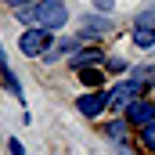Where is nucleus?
<instances>
[{
	"label": "nucleus",
	"mask_w": 155,
	"mask_h": 155,
	"mask_svg": "<svg viewBox=\"0 0 155 155\" xmlns=\"http://www.w3.org/2000/svg\"><path fill=\"white\" fill-rule=\"evenodd\" d=\"M15 18H18L25 29H29V25H43V29L58 33L61 25H69V7H65L61 0H36V4H29V7H18Z\"/></svg>",
	"instance_id": "1"
},
{
	"label": "nucleus",
	"mask_w": 155,
	"mask_h": 155,
	"mask_svg": "<svg viewBox=\"0 0 155 155\" xmlns=\"http://www.w3.org/2000/svg\"><path fill=\"white\" fill-rule=\"evenodd\" d=\"M51 47H54V33L43 29V25H29V29L18 36V51H22L25 58H43Z\"/></svg>",
	"instance_id": "2"
},
{
	"label": "nucleus",
	"mask_w": 155,
	"mask_h": 155,
	"mask_svg": "<svg viewBox=\"0 0 155 155\" xmlns=\"http://www.w3.org/2000/svg\"><path fill=\"white\" fill-rule=\"evenodd\" d=\"M144 90H148V87H144V83H137V79H134V76L119 79L116 87L108 90V108H116V112H123V108H126L130 101H137V97H141Z\"/></svg>",
	"instance_id": "3"
},
{
	"label": "nucleus",
	"mask_w": 155,
	"mask_h": 155,
	"mask_svg": "<svg viewBox=\"0 0 155 155\" xmlns=\"http://www.w3.org/2000/svg\"><path fill=\"white\" fill-rule=\"evenodd\" d=\"M105 108H108V90H101V87H90L87 94L76 97V112L83 119H97Z\"/></svg>",
	"instance_id": "4"
},
{
	"label": "nucleus",
	"mask_w": 155,
	"mask_h": 155,
	"mask_svg": "<svg viewBox=\"0 0 155 155\" xmlns=\"http://www.w3.org/2000/svg\"><path fill=\"white\" fill-rule=\"evenodd\" d=\"M123 119L130 123V126H148V123H155V101L152 97H137V101H130L126 108H123Z\"/></svg>",
	"instance_id": "5"
},
{
	"label": "nucleus",
	"mask_w": 155,
	"mask_h": 155,
	"mask_svg": "<svg viewBox=\"0 0 155 155\" xmlns=\"http://www.w3.org/2000/svg\"><path fill=\"white\" fill-rule=\"evenodd\" d=\"M112 29H116L112 18H105V15H87V18H83V29H79V40L90 43V40H97V36H108Z\"/></svg>",
	"instance_id": "6"
},
{
	"label": "nucleus",
	"mask_w": 155,
	"mask_h": 155,
	"mask_svg": "<svg viewBox=\"0 0 155 155\" xmlns=\"http://www.w3.org/2000/svg\"><path fill=\"white\" fill-rule=\"evenodd\" d=\"M79 47H83L79 33H76V36H61V40H54V47H51V51H47L43 58H47V61H58V58H72Z\"/></svg>",
	"instance_id": "7"
},
{
	"label": "nucleus",
	"mask_w": 155,
	"mask_h": 155,
	"mask_svg": "<svg viewBox=\"0 0 155 155\" xmlns=\"http://www.w3.org/2000/svg\"><path fill=\"white\" fill-rule=\"evenodd\" d=\"M0 79H4V87L11 90V97L25 101V90H22V83H18V76H15V69L7 65V54H4V43H0Z\"/></svg>",
	"instance_id": "8"
},
{
	"label": "nucleus",
	"mask_w": 155,
	"mask_h": 155,
	"mask_svg": "<svg viewBox=\"0 0 155 155\" xmlns=\"http://www.w3.org/2000/svg\"><path fill=\"white\" fill-rule=\"evenodd\" d=\"M69 61V69H87V65H105V54L97 51V47H79L72 58H65Z\"/></svg>",
	"instance_id": "9"
},
{
	"label": "nucleus",
	"mask_w": 155,
	"mask_h": 155,
	"mask_svg": "<svg viewBox=\"0 0 155 155\" xmlns=\"http://www.w3.org/2000/svg\"><path fill=\"white\" fill-rule=\"evenodd\" d=\"M130 123L126 119H112V123H105V137L112 141V144H123L126 137H130V130H126Z\"/></svg>",
	"instance_id": "10"
},
{
	"label": "nucleus",
	"mask_w": 155,
	"mask_h": 155,
	"mask_svg": "<svg viewBox=\"0 0 155 155\" xmlns=\"http://www.w3.org/2000/svg\"><path fill=\"white\" fill-rule=\"evenodd\" d=\"M126 76H134L137 83H144V87H155V65H130Z\"/></svg>",
	"instance_id": "11"
},
{
	"label": "nucleus",
	"mask_w": 155,
	"mask_h": 155,
	"mask_svg": "<svg viewBox=\"0 0 155 155\" xmlns=\"http://www.w3.org/2000/svg\"><path fill=\"white\" fill-rule=\"evenodd\" d=\"M79 79H83L87 87H101L105 72H101V65H87V69H79Z\"/></svg>",
	"instance_id": "12"
},
{
	"label": "nucleus",
	"mask_w": 155,
	"mask_h": 155,
	"mask_svg": "<svg viewBox=\"0 0 155 155\" xmlns=\"http://www.w3.org/2000/svg\"><path fill=\"white\" fill-rule=\"evenodd\" d=\"M134 43L141 51H152L155 47V29H134Z\"/></svg>",
	"instance_id": "13"
},
{
	"label": "nucleus",
	"mask_w": 155,
	"mask_h": 155,
	"mask_svg": "<svg viewBox=\"0 0 155 155\" xmlns=\"http://www.w3.org/2000/svg\"><path fill=\"white\" fill-rule=\"evenodd\" d=\"M134 29H155V7H144V11L134 18Z\"/></svg>",
	"instance_id": "14"
},
{
	"label": "nucleus",
	"mask_w": 155,
	"mask_h": 155,
	"mask_svg": "<svg viewBox=\"0 0 155 155\" xmlns=\"http://www.w3.org/2000/svg\"><path fill=\"white\" fill-rule=\"evenodd\" d=\"M141 144H144L148 152H155V123H148V126H141Z\"/></svg>",
	"instance_id": "15"
},
{
	"label": "nucleus",
	"mask_w": 155,
	"mask_h": 155,
	"mask_svg": "<svg viewBox=\"0 0 155 155\" xmlns=\"http://www.w3.org/2000/svg\"><path fill=\"white\" fill-rule=\"evenodd\" d=\"M105 65H108V72H130V65L123 58H105Z\"/></svg>",
	"instance_id": "16"
},
{
	"label": "nucleus",
	"mask_w": 155,
	"mask_h": 155,
	"mask_svg": "<svg viewBox=\"0 0 155 155\" xmlns=\"http://www.w3.org/2000/svg\"><path fill=\"white\" fill-rule=\"evenodd\" d=\"M7 152L11 155H25V144H22L18 137H11V141H7Z\"/></svg>",
	"instance_id": "17"
},
{
	"label": "nucleus",
	"mask_w": 155,
	"mask_h": 155,
	"mask_svg": "<svg viewBox=\"0 0 155 155\" xmlns=\"http://www.w3.org/2000/svg\"><path fill=\"white\" fill-rule=\"evenodd\" d=\"M4 4H11V7L18 11V7H29V4H36V0H4Z\"/></svg>",
	"instance_id": "18"
},
{
	"label": "nucleus",
	"mask_w": 155,
	"mask_h": 155,
	"mask_svg": "<svg viewBox=\"0 0 155 155\" xmlns=\"http://www.w3.org/2000/svg\"><path fill=\"white\" fill-rule=\"evenodd\" d=\"M116 152L119 155H134V148H130V141H123V144H116Z\"/></svg>",
	"instance_id": "19"
},
{
	"label": "nucleus",
	"mask_w": 155,
	"mask_h": 155,
	"mask_svg": "<svg viewBox=\"0 0 155 155\" xmlns=\"http://www.w3.org/2000/svg\"><path fill=\"white\" fill-rule=\"evenodd\" d=\"M97 7H101V11H108V7H112V0H94V11H97Z\"/></svg>",
	"instance_id": "20"
}]
</instances>
